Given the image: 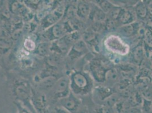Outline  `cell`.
Listing matches in <instances>:
<instances>
[{
    "instance_id": "obj_14",
    "label": "cell",
    "mask_w": 152,
    "mask_h": 113,
    "mask_svg": "<svg viewBox=\"0 0 152 113\" xmlns=\"http://www.w3.org/2000/svg\"><path fill=\"white\" fill-rule=\"evenodd\" d=\"M136 15L132 12L121 7L119 17L117 19L118 23L121 25H127L132 24L135 20Z\"/></svg>"
},
{
    "instance_id": "obj_6",
    "label": "cell",
    "mask_w": 152,
    "mask_h": 113,
    "mask_svg": "<svg viewBox=\"0 0 152 113\" xmlns=\"http://www.w3.org/2000/svg\"><path fill=\"white\" fill-rule=\"evenodd\" d=\"M31 104L38 113H49L48 100L46 93L32 88Z\"/></svg>"
},
{
    "instance_id": "obj_3",
    "label": "cell",
    "mask_w": 152,
    "mask_h": 113,
    "mask_svg": "<svg viewBox=\"0 0 152 113\" xmlns=\"http://www.w3.org/2000/svg\"><path fill=\"white\" fill-rule=\"evenodd\" d=\"M11 89L16 101L25 106L31 104L32 87L30 83L22 78H15L11 82Z\"/></svg>"
},
{
    "instance_id": "obj_7",
    "label": "cell",
    "mask_w": 152,
    "mask_h": 113,
    "mask_svg": "<svg viewBox=\"0 0 152 113\" xmlns=\"http://www.w3.org/2000/svg\"><path fill=\"white\" fill-rule=\"evenodd\" d=\"M104 44L108 50L115 54L125 55L129 50V46L121 40V38L114 35L108 37L104 41Z\"/></svg>"
},
{
    "instance_id": "obj_25",
    "label": "cell",
    "mask_w": 152,
    "mask_h": 113,
    "mask_svg": "<svg viewBox=\"0 0 152 113\" xmlns=\"http://www.w3.org/2000/svg\"><path fill=\"white\" fill-rule=\"evenodd\" d=\"M49 113H71L63 107L59 105H55L52 107L51 109H49Z\"/></svg>"
},
{
    "instance_id": "obj_18",
    "label": "cell",
    "mask_w": 152,
    "mask_h": 113,
    "mask_svg": "<svg viewBox=\"0 0 152 113\" xmlns=\"http://www.w3.org/2000/svg\"><path fill=\"white\" fill-rule=\"evenodd\" d=\"M37 40L32 37L26 38L23 41V49L27 52L31 53L35 51L37 46Z\"/></svg>"
},
{
    "instance_id": "obj_13",
    "label": "cell",
    "mask_w": 152,
    "mask_h": 113,
    "mask_svg": "<svg viewBox=\"0 0 152 113\" xmlns=\"http://www.w3.org/2000/svg\"><path fill=\"white\" fill-rule=\"evenodd\" d=\"M94 4V3H93ZM107 14L94 4H92L89 19L94 23H104L107 20Z\"/></svg>"
},
{
    "instance_id": "obj_21",
    "label": "cell",
    "mask_w": 152,
    "mask_h": 113,
    "mask_svg": "<svg viewBox=\"0 0 152 113\" xmlns=\"http://www.w3.org/2000/svg\"><path fill=\"white\" fill-rule=\"evenodd\" d=\"M119 78V75L118 71L115 69L110 68L106 74L105 82H107L109 83H115L118 82Z\"/></svg>"
},
{
    "instance_id": "obj_17",
    "label": "cell",
    "mask_w": 152,
    "mask_h": 113,
    "mask_svg": "<svg viewBox=\"0 0 152 113\" xmlns=\"http://www.w3.org/2000/svg\"><path fill=\"white\" fill-rule=\"evenodd\" d=\"M148 10L146 7L144 2L138 1L134 5V13L135 15L140 19L145 18L148 15Z\"/></svg>"
},
{
    "instance_id": "obj_26",
    "label": "cell",
    "mask_w": 152,
    "mask_h": 113,
    "mask_svg": "<svg viewBox=\"0 0 152 113\" xmlns=\"http://www.w3.org/2000/svg\"><path fill=\"white\" fill-rule=\"evenodd\" d=\"M128 113H144L142 109L140 108L139 107H133L131 108L129 111L128 112Z\"/></svg>"
},
{
    "instance_id": "obj_23",
    "label": "cell",
    "mask_w": 152,
    "mask_h": 113,
    "mask_svg": "<svg viewBox=\"0 0 152 113\" xmlns=\"http://www.w3.org/2000/svg\"><path fill=\"white\" fill-rule=\"evenodd\" d=\"M121 33L126 36H131L133 35V33L135 32L133 23L127 25H121Z\"/></svg>"
},
{
    "instance_id": "obj_8",
    "label": "cell",
    "mask_w": 152,
    "mask_h": 113,
    "mask_svg": "<svg viewBox=\"0 0 152 113\" xmlns=\"http://www.w3.org/2000/svg\"><path fill=\"white\" fill-rule=\"evenodd\" d=\"M56 104L63 107L70 113H75L81 107V100L79 97L70 92L66 97L57 101Z\"/></svg>"
},
{
    "instance_id": "obj_5",
    "label": "cell",
    "mask_w": 152,
    "mask_h": 113,
    "mask_svg": "<svg viewBox=\"0 0 152 113\" xmlns=\"http://www.w3.org/2000/svg\"><path fill=\"white\" fill-rule=\"evenodd\" d=\"M65 5L60 2L57 7L47 14L40 22V32L44 31L52 25L59 22L63 18Z\"/></svg>"
},
{
    "instance_id": "obj_15",
    "label": "cell",
    "mask_w": 152,
    "mask_h": 113,
    "mask_svg": "<svg viewBox=\"0 0 152 113\" xmlns=\"http://www.w3.org/2000/svg\"><path fill=\"white\" fill-rule=\"evenodd\" d=\"M51 43L47 41H42L38 43L37 48L34 54L40 58H46L51 54L50 51Z\"/></svg>"
},
{
    "instance_id": "obj_16",
    "label": "cell",
    "mask_w": 152,
    "mask_h": 113,
    "mask_svg": "<svg viewBox=\"0 0 152 113\" xmlns=\"http://www.w3.org/2000/svg\"><path fill=\"white\" fill-rule=\"evenodd\" d=\"M77 2H70L65 5L63 18L64 20H71L77 17L76 16Z\"/></svg>"
},
{
    "instance_id": "obj_1",
    "label": "cell",
    "mask_w": 152,
    "mask_h": 113,
    "mask_svg": "<svg viewBox=\"0 0 152 113\" xmlns=\"http://www.w3.org/2000/svg\"><path fill=\"white\" fill-rule=\"evenodd\" d=\"M69 76L70 92L78 97L84 96L91 93L94 87V82L89 72L75 70Z\"/></svg>"
},
{
    "instance_id": "obj_22",
    "label": "cell",
    "mask_w": 152,
    "mask_h": 113,
    "mask_svg": "<svg viewBox=\"0 0 152 113\" xmlns=\"http://www.w3.org/2000/svg\"><path fill=\"white\" fill-rule=\"evenodd\" d=\"M144 48L141 45H139L134 48L133 51V56L136 63H140L142 61L144 58Z\"/></svg>"
},
{
    "instance_id": "obj_24",
    "label": "cell",
    "mask_w": 152,
    "mask_h": 113,
    "mask_svg": "<svg viewBox=\"0 0 152 113\" xmlns=\"http://www.w3.org/2000/svg\"><path fill=\"white\" fill-rule=\"evenodd\" d=\"M14 104L18 110V113H31V112L28 109L27 107L25 106L22 103L18 101H14Z\"/></svg>"
},
{
    "instance_id": "obj_4",
    "label": "cell",
    "mask_w": 152,
    "mask_h": 113,
    "mask_svg": "<svg viewBox=\"0 0 152 113\" xmlns=\"http://www.w3.org/2000/svg\"><path fill=\"white\" fill-rule=\"evenodd\" d=\"M70 93L69 76L63 75L57 79L51 90L46 94L48 96L47 97V98L49 97L48 101L51 100L56 103L57 101L66 97Z\"/></svg>"
},
{
    "instance_id": "obj_19",
    "label": "cell",
    "mask_w": 152,
    "mask_h": 113,
    "mask_svg": "<svg viewBox=\"0 0 152 113\" xmlns=\"http://www.w3.org/2000/svg\"><path fill=\"white\" fill-rule=\"evenodd\" d=\"M94 2H94V4L106 14H107L110 10L115 7L114 3L111 2L110 1H95Z\"/></svg>"
},
{
    "instance_id": "obj_2",
    "label": "cell",
    "mask_w": 152,
    "mask_h": 113,
    "mask_svg": "<svg viewBox=\"0 0 152 113\" xmlns=\"http://www.w3.org/2000/svg\"><path fill=\"white\" fill-rule=\"evenodd\" d=\"M73 31H75L69 20H61L44 31L40 32L39 40L40 42L51 43Z\"/></svg>"
},
{
    "instance_id": "obj_9",
    "label": "cell",
    "mask_w": 152,
    "mask_h": 113,
    "mask_svg": "<svg viewBox=\"0 0 152 113\" xmlns=\"http://www.w3.org/2000/svg\"><path fill=\"white\" fill-rule=\"evenodd\" d=\"M89 51L86 43L83 39H80L73 44L66 54V57L70 61L74 62L86 55Z\"/></svg>"
},
{
    "instance_id": "obj_20",
    "label": "cell",
    "mask_w": 152,
    "mask_h": 113,
    "mask_svg": "<svg viewBox=\"0 0 152 113\" xmlns=\"http://www.w3.org/2000/svg\"><path fill=\"white\" fill-rule=\"evenodd\" d=\"M9 7L11 12L17 15H23L24 14H27L25 12V9L27 7H26L24 3H20L19 1H15V2H13V3L12 2Z\"/></svg>"
},
{
    "instance_id": "obj_12",
    "label": "cell",
    "mask_w": 152,
    "mask_h": 113,
    "mask_svg": "<svg viewBox=\"0 0 152 113\" xmlns=\"http://www.w3.org/2000/svg\"><path fill=\"white\" fill-rule=\"evenodd\" d=\"M93 97H95L96 100L103 102L110 96L114 93V89L108 86H97L94 87L92 91Z\"/></svg>"
},
{
    "instance_id": "obj_27",
    "label": "cell",
    "mask_w": 152,
    "mask_h": 113,
    "mask_svg": "<svg viewBox=\"0 0 152 113\" xmlns=\"http://www.w3.org/2000/svg\"><path fill=\"white\" fill-rule=\"evenodd\" d=\"M145 2H144V3L145 4L146 7H147L148 12L152 13V1H146Z\"/></svg>"
},
{
    "instance_id": "obj_10",
    "label": "cell",
    "mask_w": 152,
    "mask_h": 113,
    "mask_svg": "<svg viewBox=\"0 0 152 113\" xmlns=\"http://www.w3.org/2000/svg\"><path fill=\"white\" fill-rule=\"evenodd\" d=\"M108 69H106L104 64L99 60H93L90 63L89 73L91 76L93 80L98 82H105L106 74Z\"/></svg>"
},
{
    "instance_id": "obj_11",
    "label": "cell",
    "mask_w": 152,
    "mask_h": 113,
    "mask_svg": "<svg viewBox=\"0 0 152 113\" xmlns=\"http://www.w3.org/2000/svg\"><path fill=\"white\" fill-rule=\"evenodd\" d=\"M92 4L86 1H80L77 2L76 16L79 20L83 21L89 19Z\"/></svg>"
}]
</instances>
